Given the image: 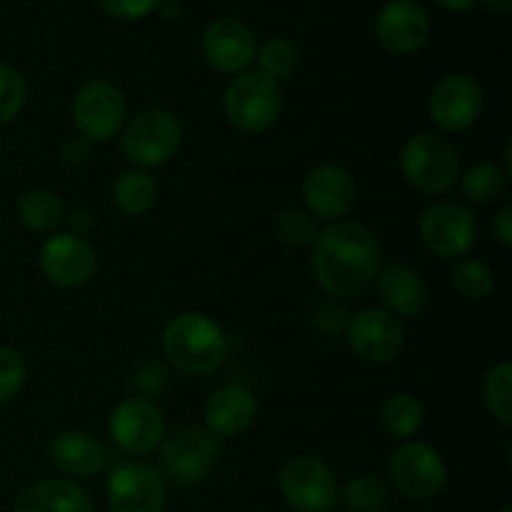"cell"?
Returning <instances> with one entry per match:
<instances>
[{
  "label": "cell",
  "instance_id": "obj_1",
  "mask_svg": "<svg viewBox=\"0 0 512 512\" xmlns=\"http://www.w3.org/2000/svg\"><path fill=\"white\" fill-rule=\"evenodd\" d=\"M383 268V248L368 225L338 220L320 230L313 243V273L330 298L365 293Z\"/></svg>",
  "mask_w": 512,
  "mask_h": 512
},
{
  "label": "cell",
  "instance_id": "obj_2",
  "mask_svg": "<svg viewBox=\"0 0 512 512\" xmlns=\"http://www.w3.org/2000/svg\"><path fill=\"white\" fill-rule=\"evenodd\" d=\"M228 335L210 315L185 310L170 318L163 330V353L183 375H210L228 358Z\"/></svg>",
  "mask_w": 512,
  "mask_h": 512
},
{
  "label": "cell",
  "instance_id": "obj_3",
  "mask_svg": "<svg viewBox=\"0 0 512 512\" xmlns=\"http://www.w3.org/2000/svg\"><path fill=\"white\" fill-rule=\"evenodd\" d=\"M183 143L178 115L165 108H145L120 130V150L133 168L153 170L175 158Z\"/></svg>",
  "mask_w": 512,
  "mask_h": 512
},
{
  "label": "cell",
  "instance_id": "obj_4",
  "mask_svg": "<svg viewBox=\"0 0 512 512\" xmlns=\"http://www.w3.org/2000/svg\"><path fill=\"white\" fill-rule=\"evenodd\" d=\"M400 173L418 193L443 195L460 180V153L445 135L418 133L400 150Z\"/></svg>",
  "mask_w": 512,
  "mask_h": 512
},
{
  "label": "cell",
  "instance_id": "obj_5",
  "mask_svg": "<svg viewBox=\"0 0 512 512\" xmlns=\"http://www.w3.org/2000/svg\"><path fill=\"white\" fill-rule=\"evenodd\" d=\"M225 118L240 133L260 135L273 128L283 110L280 83L260 70H243L228 83L223 95Z\"/></svg>",
  "mask_w": 512,
  "mask_h": 512
},
{
  "label": "cell",
  "instance_id": "obj_6",
  "mask_svg": "<svg viewBox=\"0 0 512 512\" xmlns=\"http://www.w3.org/2000/svg\"><path fill=\"white\" fill-rule=\"evenodd\" d=\"M160 448V465L178 485L203 483L223 455V443L203 425H183L165 435Z\"/></svg>",
  "mask_w": 512,
  "mask_h": 512
},
{
  "label": "cell",
  "instance_id": "obj_7",
  "mask_svg": "<svg viewBox=\"0 0 512 512\" xmlns=\"http://www.w3.org/2000/svg\"><path fill=\"white\" fill-rule=\"evenodd\" d=\"M283 500L295 512H330L338 505V478L325 460L315 455H293L278 475Z\"/></svg>",
  "mask_w": 512,
  "mask_h": 512
},
{
  "label": "cell",
  "instance_id": "obj_8",
  "mask_svg": "<svg viewBox=\"0 0 512 512\" xmlns=\"http://www.w3.org/2000/svg\"><path fill=\"white\" fill-rule=\"evenodd\" d=\"M388 475L400 495L415 503H428L443 493L448 483V465L433 445L405 440L390 455Z\"/></svg>",
  "mask_w": 512,
  "mask_h": 512
},
{
  "label": "cell",
  "instance_id": "obj_9",
  "mask_svg": "<svg viewBox=\"0 0 512 512\" xmlns=\"http://www.w3.org/2000/svg\"><path fill=\"white\" fill-rule=\"evenodd\" d=\"M73 123L88 143H108L123 130L128 103L118 85L108 80H88L73 98Z\"/></svg>",
  "mask_w": 512,
  "mask_h": 512
},
{
  "label": "cell",
  "instance_id": "obj_10",
  "mask_svg": "<svg viewBox=\"0 0 512 512\" xmlns=\"http://www.w3.org/2000/svg\"><path fill=\"white\" fill-rule=\"evenodd\" d=\"M420 238L435 258H465L478 243V220L468 205L438 200L420 215Z\"/></svg>",
  "mask_w": 512,
  "mask_h": 512
},
{
  "label": "cell",
  "instance_id": "obj_11",
  "mask_svg": "<svg viewBox=\"0 0 512 512\" xmlns=\"http://www.w3.org/2000/svg\"><path fill=\"white\" fill-rule=\"evenodd\" d=\"M350 350L368 365H388L405 348V328L383 308H365L348 320L345 328Z\"/></svg>",
  "mask_w": 512,
  "mask_h": 512
},
{
  "label": "cell",
  "instance_id": "obj_12",
  "mask_svg": "<svg viewBox=\"0 0 512 512\" xmlns=\"http://www.w3.org/2000/svg\"><path fill=\"white\" fill-rule=\"evenodd\" d=\"M108 433L120 450L130 455H148L163 443L168 425L153 400L128 398L110 413Z\"/></svg>",
  "mask_w": 512,
  "mask_h": 512
},
{
  "label": "cell",
  "instance_id": "obj_13",
  "mask_svg": "<svg viewBox=\"0 0 512 512\" xmlns=\"http://www.w3.org/2000/svg\"><path fill=\"white\" fill-rule=\"evenodd\" d=\"M40 270L53 285L75 290L88 285L98 273V253L85 238L73 233H55L40 248Z\"/></svg>",
  "mask_w": 512,
  "mask_h": 512
},
{
  "label": "cell",
  "instance_id": "obj_14",
  "mask_svg": "<svg viewBox=\"0 0 512 512\" xmlns=\"http://www.w3.org/2000/svg\"><path fill=\"white\" fill-rule=\"evenodd\" d=\"M433 123L445 133H465L483 113V88L468 73H450L438 80L428 100Z\"/></svg>",
  "mask_w": 512,
  "mask_h": 512
},
{
  "label": "cell",
  "instance_id": "obj_15",
  "mask_svg": "<svg viewBox=\"0 0 512 512\" xmlns=\"http://www.w3.org/2000/svg\"><path fill=\"white\" fill-rule=\"evenodd\" d=\"M168 485L145 463H123L108 478L110 512H163Z\"/></svg>",
  "mask_w": 512,
  "mask_h": 512
},
{
  "label": "cell",
  "instance_id": "obj_16",
  "mask_svg": "<svg viewBox=\"0 0 512 512\" xmlns=\"http://www.w3.org/2000/svg\"><path fill=\"white\" fill-rule=\"evenodd\" d=\"M433 23L415 0H388L375 15V35L393 55H413L428 45Z\"/></svg>",
  "mask_w": 512,
  "mask_h": 512
},
{
  "label": "cell",
  "instance_id": "obj_17",
  "mask_svg": "<svg viewBox=\"0 0 512 512\" xmlns=\"http://www.w3.org/2000/svg\"><path fill=\"white\" fill-rule=\"evenodd\" d=\"M305 210L315 220L338 223L355 205V180L343 165H315L303 183Z\"/></svg>",
  "mask_w": 512,
  "mask_h": 512
},
{
  "label": "cell",
  "instance_id": "obj_18",
  "mask_svg": "<svg viewBox=\"0 0 512 512\" xmlns=\"http://www.w3.org/2000/svg\"><path fill=\"white\" fill-rule=\"evenodd\" d=\"M258 40L253 28L233 15L213 20L203 33V55L218 73L238 75L253 63Z\"/></svg>",
  "mask_w": 512,
  "mask_h": 512
},
{
  "label": "cell",
  "instance_id": "obj_19",
  "mask_svg": "<svg viewBox=\"0 0 512 512\" xmlns=\"http://www.w3.org/2000/svg\"><path fill=\"white\" fill-rule=\"evenodd\" d=\"M258 418V398L240 383L223 385L208 398L203 408V428L215 438H238L253 428Z\"/></svg>",
  "mask_w": 512,
  "mask_h": 512
},
{
  "label": "cell",
  "instance_id": "obj_20",
  "mask_svg": "<svg viewBox=\"0 0 512 512\" xmlns=\"http://www.w3.org/2000/svg\"><path fill=\"white\" fill-rule=\"evenodd\" d=\"M375 290L383 303V310H388L395 318H418L428 305V288L418 270L410 265L393 263L380 268L375 278Z\"/></svg>",
  "mask_w": 512,
  "mask_h": 512
},
{
  "label": "cell",
  "instance_id": "obj_21",
  "mask_svg": "<svg viewBox=\"0 0 512 512\" xmlns=\"http://www.w3.org/2000/svg\"><path fill=\"white\" fill-rule=\"evenodd\" d=\"M48 460L55 470L70 478H90L108 465L103 443L83 430H63L48 445Z\"/></svg>",
  "mask_w": 512,
  "mask_h": 512
},
{
  "label": "cell",
  "instance_id": "obj_22",
  "mask_svg": "<svg viewBox=\"0 0 512 512\" xmlns=\"http://www.w3.org/2000/svg\"><path fill=\"white\" fill-rule=\"evenodd\" d=\"M13 512H95V508L88 490L78 483L48 478L20 490Z\"/></svg>",
  "mask_w": 512,
  "mask_h": 512
},
{
  "label": "cell",
  "instance_id": "obj_23",
  "mask_svg": "<svg viewBox=\"0 0 512 512\" xmlns=\"http://www.w3.org/2000/svg\"><path fill=\"white\" fill-rule=\"evenodd\" d=\"M18 218L33 233H53L65 223L63 200L48 188H30L18 198Z\"/></svg>",
  "mask_w": 512,
  "mask_h": 512
},
{
  "label": "cell",
  "instance_id": "obj_24",
  "mask_svg": "<svg viewBox=\"0 0 512 512\" xmlns=\"http://www.w3.org/2000/svg\"><path fill=\"white\" fill-rule=\"evenodd\" d=\"M158 200V183L148 170L130 168L120 173L113 183V203L125 215H145Z\"/></svg>",
  "mask_w": 512,
  "mask_h": 512
},
{
  "label": "cell",
  "instance_id": "obj_25",
  "mask_svg": "<svg viewBox=\"0 0 512 512\" xmlns=\"http://www.w3.org/2000/svg\"><path fill=\"white\" fill-rule=\"evenodd\" d=\"M380 420H383V428L390 438L405 443V440L418 435V430L423 428L425 405L415 395L395 393L385 400Z\"/></svg>",
  "mask_w": 512,
  "mask_h": 512
},
{
  "label": "cell",
  "instance_id": "obj_26",
  "mask_svg": "<svg viewBox=\"0 0 512 512\" xmlns=\"http://www.w3.org/2000/svg\"><path fill=\"white\" fill-rule=\"evenodd\" d=\"M508 180L510 175L505 173V168L485 160V163H475L473 168L460 175V188L470 203L488 205L503 198L505 190H508Z\"/></svg>",
  "mask_w": 512,
  "mask_h": 512
},
{
  "label": "cell",
  "instance_id": "obj_27",
  "mask_svg": "<svg viewBox=\"0 0 512 512\" xmlns=\"http://www.w3.org/2000/svg\"><path fill=\"white\" fill-rule=\"evenodd\" d=\"M483 400L495 420L505 428L512 425V365L508 360L493 365L483 380Z\"/></svg>",
  "mask_w": 512,
  "mask_h": 512
},
{
  "label": "cell",
  "instance_id": "obj_28",
  "mask_svg": "<svg viewBox=\"0 0 512 512\" xmlns=\"http://www.w3.org/2000/svg\"><path fill=\"white\" fill-rule=\"evenodd\" d=\"M453 288L468 300H485L495 290V273L485 260L480 258H458L453 265Z\"/></svg>",
  "mask_w": 512,
  "mask_h": 512
},
{
  "label": "cell",
  "instance_id": "obj_29",
  "mask_svg": "<svg viewBox=\"0 0 512 512\" xmlns=\"http://www.w3.org/2000/svg\"><path fill=\"white\" fill-rule=\"evenodd\" d=\"M255 58H258V70L268 78H273L275 83L280 80H288L295 73V65H298V50L290 40L285 38H268L258 50H255Z\"/></svg>",
  "mask_w": 512,
  "mask_h": 512
},
{
  "label": "cell",
  "instance_id": "obj_30",
  "mask_svg": "<svg viewBox=\"0 0 512 512\" xmlns=\"http://www.w3.org/2000/svg\"><path fill=\"white\" fill-rule=\"evenodd\" d=\"M275 238L285 245V248H308L318 238V223L308 210L288 208L275 218Z\"/></svg>",
  "mask_w": 512,
  "mask_h": 512
},
{
  "label": "cell",
  "instance_id": "obj_31",
  "mask_svg": "<svg viewBox=\"0 0 512 512\" xmlns=\"http://www.w3.org/2000/svg\"><path fill=\"white\" fill-rule=\"evenodd\" d=\"M340 498L350 512H378L388 498V488L375 475H358L345 485Z\"/></svg>",
  "mask_w": 512,
  "mask_h": 512
},
{
  "label": "cell",
  "instance_id": "obj_32",
  "mask_svg": "<svg viewBox=\"0 0 512 512\" xmlns=\"http://www.w3.org/2000/svg\"><path fill=\"white\" fill-rule=\"evenodd\" d=\"M25 98H28V83L23 73L13 65L0 63V128L18 118Z\"/></svg>",
  "mask_w": 512,
  "mask_h": 512
},
{
  "label": "cell",
  "instance_id": "obj_33",
  "mask_svg": "<svg viewBox=\"0 0 512 512\" xmlns=\"http://www.w3.org/2000/svg\"><path fill=\"white\" fill-rule=\"evenodd\" d=\"M25 378H28V363H25L23 353L10 345H0V405L18 398Z\"/></svg>",
  "mask_w": 512,
  "mask_h": 512
},
{
  "label": "cell",
  "instance_id": "obj_34",
  "mask_svg": "<svg viewBox=\"0 0 512 512\" xmlns=\"http://www.w3.org/2000/svg\"><path fill=\"white\" fill-rule=\"evenodd\" d=\"M160 0H100L103 10L118 20H140L158 8Z\"/></svg>",
  "mask_w": 512,
  "mask_h": 512
},
{
  "label": "cell",
  "instance_id": "obj_35",
  "mask_svg": "<svg viewBox=\"0 0 512 512\" xmlns=\"http://www.w3.org/2000/svg\"><path fill=\"white\" fill-rule=\"evenodd\" d=\"M165 383H168V373H165L158 363H145L143 368L135 373V385H138V390L143 395L163 393Z\"/></svg>",
  "mask_w": 512,
  "mask_h": 512
},
{
  "label": "cell",
  "instance_id": "obj_36",
  "mask_svg": "<svg viewBox=\"0 0 512 512\" xmlns=\"http://www.w3.org/2000/svg\"><path fill=\"white\" fill-rule=\"evenodd\" d=\"M90 150H93V143H88L85 138H68L63 143V148H60V160H63V165H68V168H83L85 163L90 160Z\"/></svg>",
  "mask_w": 512,
  "mask_h": 512
},
{
  "label": "cell",
  "instance_id": "obj_37",
  "mask_svg": "<svg viewBox=\"0 0 512 512\" xmlns=\"http://www.w3.org/2000/svg\"><path fill=\"white\" fill-rule=\"evenodd\" d=\"M493 233L503 248H512V205H500V210L493 218Z\"/></svg>",
  "mask_w": 512,
  "mask_h": 512
},
{
  "label": "cell",
  "instance_id": "obj_38",
  "mask_svg": "<svg viewBox=\"0 0 512 512\" xmlns=\"http://www.w3.org/2000/svg\"><path fill=\"white\" fill-rule=\"evenodd\" d=\"M65 223H68L70 233L85 238V235L93 230L95 218H93V213H90L88 208H73L68 215H65Z\"/></svg>",
  "mask_w": 512,
  "mask_h": 512
},
{
  "label": "cell",
  "instance_id": "obj_39",
  "mask_svg": "<svg viewBox=\"0 0 512 512\" xmlns=\"http://www.w3.org/2000/svg\"><path fill=\"white\" fill-rule=\"evenodd\" d=\"M155 10H158L165 20H178L180 15H183V5H180V0H160Z\"/></svg>",
  "mask_w": 512,
  "mask_h": 512
},
{
  "label": "cell",
  "instance_id": "obj_40",
  "mask_svg": "<svg viewBox=\"0 0 512 512\" xmlns=\"http://www.w3.org/2000/svg\"><path fill=\"white\" fill-rule=\"evenodd\" d=\"M435 3L443 10H448V13H468L478 0H435Z\"/></svg>",
  "mask_w": 512,
  "mask_h": 512
},
{
  "label": "cell",
  "instance_id": "obj_41",
  "mask_svg": "<svg viewBox=\"0 0 512 512\" xmlns=\"http://www.w3.org/2000/svg\"><path fill=\"white\" fill-rule=\"evenodd\" d=\"M490 13H510L512 0H480Z\"/></svg>",
  "mask_w": 512,
  "mask_h": 512
},
{
  "label": "cell",
  "instance_id": "obj_42",
  "mask_svg": "<svg viewBox=\"0 0 512 512\" xmlns=\"http://www.w3.org/2000/svg\"><path fill=\"white\" fill-rule=\"evenodd\" d=\"M500 512H512V508H510V505H505V508H503V510H500Z\"/></svg>",
  "mask_w": 512,
  "mask_h": 512
}]
</instances>
